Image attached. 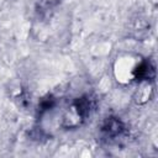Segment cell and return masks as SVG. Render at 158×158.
I'll return each instance as SVG.
<instances>
[{
    "label": "cell",
    "mask_w": 158,
    "mask_h": 158,
    "mask_svg": "<svg viewBox=\"0 0 158 158\" xmlns=\"http://www.w3.org/2000/svg\"><path fill=\"white\" fill-rule=\"evenodd\" d=\"M139 62L132 56H123L117 59L115 64V75L117 80L122 83H128L139 72Z\"/></svg>",
    "instance_id": "1"
}]
</instances>
